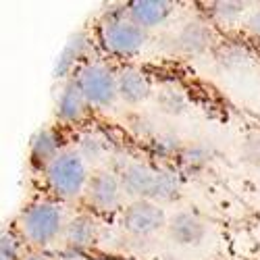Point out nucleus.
Wrapping results in <instances>:
<instances>
[{
  "mask_svg": "<svg viewBox=\"0 0 260 260\" xmlns=\"http://www.w3.org/2000/svg\"><path fill=\"white\" fill-rule=\"evenodd\" d=\"M123 191L129 196L150 202H169L179 196V179L169 171L152 169L142 162H132L123 169L121 175Z\"/></svg>",
  "mask_w": 260,
  "mask_h": 260,
  "instance_id": "nucleus-1",
  "label": "nucleus"
},
{
  "mask_svg": "<svg viewBox=\"0 0 260 260\" xmlns=\"http://www.w3.org/2000/svg\"><path fill=\"white\" fill-rule=\"evenodd\" d=\"M46 179L60 198H77L90 181L85 162L77 152H60L46 167Z\"/></svg>",
  "mask_w": 260,
  "mask_h": 260,
  "instance_id": "nucleus-2",
  "label": "nucleus"
},
{
  "mask_svg": "<svg viewBox=\"0 0 260 260\" xmlns=\"http://www.w3.org/2000/svg\"><path fill=\"white\" fill-rule=\"evenodd\" d=\"M21 229L27 242L34 246H48L62 229V212L56 204L38 202L29 206L21 219Z\"/></svg>",
  "mask_w": 260,
  "mask_h": 260,
  "instance_id": "nucleus-3",
  "label": "nucleus"
},
{
  "mask_svg": "<svg viewBox=\"0 0 260 260\" xmlns=\"http://www.w3.org/2000/svg\"><path fill=\"white\" fill-rule=\"evenodd\" d=\"M75 81L85 96V102L94 104L98 108L111 106L115 102V98L119 96L117 77L111 73V69L104 67V64L94 62V64L83 67Z\"/></svg>",
  "mask_w": 260,
  "mask_h": 260,
  "instance_id": "nucleus-4",
  "label": "nucleus"
},
{
  "mask_svg": "<svg viewBox=\"0 0 260 260\" xmlns=\"http://www.w3.org/2000/svg\"><path fill=\"white\" fill-rule=\"evenodd\" d=\"M121 227L125 233L136 235V237H146L154 235L167 225V214L165 210L150 200H136L123 210L121 216Z\"/></svg>",
  "mask_w": 260,
  "mask_h": 260,
  "instance_id": "nucleus-5",
  "label": "nucleus"
},
{
  "mask_svg": "<svg viewBox=\"0 0 260 260\" xmlns=\"http://www.w3.org/2000/svg\"><path fill=\"white\" fill-rule=\"evenodd\" d=\"M102 42L104 46L115 54H136L146 44V29L134 21L113 19L102 27Z\"/></svg>",
  "mask_w": 260,
  "mask_h": 260,
  "instance_id": "nucleus-6",
  "label": "nucleus"
},
{
  "mask_svg": "<svg viewBox=\"0 0 260 260\" xmlns=\"http://www.w3.org/2000/svg\"><path fill=\"white\" fill-rule=\"evenodd\" d=\"M121 191H123L121 179H117L113 173H108V171H100L96 175H92L88 181V187H85L88 200L100 210L115 208L121 200Z\"/></svg>",
  "mask_w": 260,
  "mask_h": 260,
  "instance_id": "nucleus-7",
  "label": "nucleus"
},
{
  "mask_svg": "<svg viewBox=\"0 0 260 260\" xmlns=\"http://www.w3.org/2000/svg\"><path fill=\"white\" fill-rule=\"evenodd\" d=\"M169 235L179 246H198L206 237V225L191 212H177L169 221Z\"/></svg>",
  "mask_w": 260,
  "mask_h": 260,
  "instance_id": "nucleus-8",
  "label": "nucleus"
},
{
  "mask_svg": "<svg viewBox=\"0 0 260 260\" xmlns=\"http://www.w3.org/2000/svg\"><path fill=\"white\" fill-rule=\"evenodd\" d=\"M171 3L167 0H134L129 3V17L140 27H156L171 15Z\"/></svg>",
  "mask_w": 260,
  "mask_h": 260,
  "instance_id": "nucleus-9",
  "label": "nucleus"
},
{
  "mask_svg": "<svg viewBox=\"0 0 260 260\" xmlns=\"http://www.w3.org/2000/svg\"><path fill=\"white\" fill-rule=\"evenodd\" d=\"M117 88H119V96L127 104H140L150 96L148 79L144 77V73H140L136 69L121 71L119 77H117Z\"/></svg>",
  "mask_w": 260,
  "mask_h": 260,
  "instance_id": "nucleus-10",
  "label": "nucleus"
},
{
  "mask_svg": "<svg viewBox=\"0 0 260 260\" xmlns=\"http://www.w3.org/2000/svg\"><path fill=\"white\" fill-rule=\"evenodd\" d=\"M85 96L83 92L79 90L77 81L73 79L71 83L64 85V90L60 92V98H58V108L56 113L62 121H77L81 115H83V108H85Z\"/></svg>",
  "mask_w": 260,
  "mask_h": 260,
  "instance_id": "nucleus-11",
  "label": "nucleus"
},
{
  "mask_svg": "<svg viewBox=\"0 0 260 260\" xmlns=\"http://www.w3.org/2000/svg\"><path fill=\"white\" fill-rule=\"evenodd\" d=\"M64 235L71 248H90L96 242V221L88 214H79L71 219Z\"/></svg>",
  "mask_w": 260,
  "mask_h": 260,
  "instance_id": "nucleus-12",
  "label": "nucleus"
},
{
  "mask_svg": "<svg viewBox=\"0 0 260 260\" xmlns=\"http://www.w3.org/2000/svg\"><path fill=\"white\" fill-rule=\"evenodd\" d=\"M58 138L50 129H40L31 140V158L36 162H44L46 167L58 156Z\"/></svg>",
  "mask_w": 260,
  "mask_h": 260,
  "instance_id": "nucleus-13",
  "label": "nucleus"
},
{
  "mask_svg": "<svg viewBox=\"0 0 260 260\" xmlns=\"http://www.w3.org/2000/svg\"><path fill=\"white\" fill-rule=\"evenodd\" d=\"M83 50H85V36H83V34L73 36V38L69 40V44L64 46L62 54L58 56V60H56V67H54L56 77H64V75H67V73L73 69L75 60L83 54Z\"/></svg>",
  "mask_w": 260,
  "mask_h": 260,
  "instance_id": "nucleus-14",
  "label": "nucleus"
},
{
  "mask_svg": "<svg viewBox=\"0 0 260 260\" xmlns=\"http://www.w3.org/2000/svg\"><path fill=\"white\" fill-rule=\"evenodd\" d=\"M179 44L189 52H198L208 44V31L198 23H189L179 36Z\"/></svg>",
  "mask_w": 260,
  "mask_h": 260,
  "instance_id": "nucleus-15",
  "label": "nucleus"
},
{
  "mask_svg": "<svg viewBox=\"0 0 260 260\" xmlns=\"http://www.w3.org/2000/svg\"><path fill=\"white\" fill-rule=\"evenodd\" d=\"M81 154L85 156V158H90V160H96L100 154H102V146H100V142L98 140H94V138H83L81 140Z\"/></svg>",
  "mask_w": 260,
  "mask_h": 260,
  "instance_id": "nucleus-16",
  "label": "nucleus"
},
{
  "mask_svg": "<svg viewBox=\"0 0 260 260\" xmlns=\"http://www.w3.org/2000/svg\"><path fill=\"white\" fill-rule=\"evenodd\" d=\"M3 258H11V260H17V242H15V237L11 233H5L3 235Z\"/></svg>",
  "mask_w": 260,
  "mask_h": 260,
  "instance_id": "nucleus-17",
  "label": "nucleus"
},
{
  "mask_svg": "<svg viewBox=\"0 0 260 260\" xmlns=\"http://www.w3.org/2000/svg\"><path fill=\"white\" fill-rule=\"evenodd\" d=\"M216 7H221V9H219V13H221V15H225V17L235 15V13H240V11L244 9L240 3H225V5H216Z\"/></svg>",
  "mask_w": 260,
  "mask_h": 260,
  "instance_id": "nucleus-18",
  "label": "nucleus"
},
{
  "mask_svg": "<svg viewBox=\"0 0 260 260\" xmlns=\"http://www.w3.org/2000/svg\"><path fill=\"white\" fill-rule=\"evenodd\" d=\"M23 260H52L50 256H46V254H40V252H34V254H29V256H25Z\"/></svg>",
  "mask_w": 260,
  "mask_h": 260,
  "instance_id": "nucleus-19",
  "label": "nucleus"
},
{
  "mask_svg": "<svg viewBox=\"0 0 260 260\" xmlns=\"http://www.w3.org/2000/svg\"><path fill=\"white\" fill-rule=\"evenodd\" d=\"M250 25H252V29H256V31L260 34V13L252 17V21H250Z\"/></svg>",
  "mask_w": 260,
  "mask_h": 260,
  "instance_id": "nucleus-20",
  "label": "nucleus"
},
{
  "mask_svg": "<svg viewBox=\"0 0 260 260\" xmlns=\"http://www.w3.org/2000/svg\"><path fill=\"white\" fill-rule=\"evenodd\" d=\"M162 260H177V258H171V256H169V258H162Z\"/></svg>",
  "mask_w": 260,
  "mask_h": 260,
  "instance_id": "nucleus-21",
  "label": "nucleus"
},
{
  "mask_svg": "<svg viewBox=\"0 0 260 260\" xmlns=\"http://www.w3.org/2000/svg\"><path fill=\"white\" fill-rule=\"evenodd\" d=\"M0 260H11V258H3V256H0Z\"/></svg>",
  "mask_w": 260,
  "mask_h": 260,
  "instance_id": "nucleus-22",
  "label": "nucleus"
}]
</instances>
